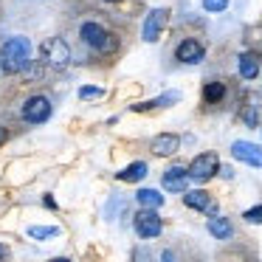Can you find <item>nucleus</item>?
I'll use <instances>...</instances> for the list:
<instances>
[{"mask_svg": "<svg viewBox=\"0 0 262 262\" xmlns=\"http://www.w3.org/2000/svg\"><path fill=\"white\" fill-rule=\"evenodd\" d=\"M74 59L88 62V59H110L119 51V34L110 29L104 20L85 14L74 26Z\"/></svg>", "mask_w": 262, "mask_h": 262, "instance_id": "f257e3e1", "label": "nucleus"}, {"mask_svg": "<svg viewBox=\"0 0 262 262\" xmlns=\"http://www.w3.org/2000/svg\"><path fill=\"white\" fill-rule=\"evenodd\" d=\"M31 68V42L23 34H12L0 46V71L6 76H20Z\"/></svg>", "mask_w": 262, "mask_h": 262, "instance_id": "f03ea898", "label": "nucleus"}, {"mask_svg": "<svg viewBox=\"0 0 262 262\" xmlns=\"http://www.w3.org/2000/svg\"><path fill=\"white\" fill-rule=\"evenodd\" d=\"M40 54H42V65L51 68L54 74L68 71V65L74 62V48H71V42L65 40V37H51V40H46L40 48Z\"/></svg>", "mask_w": 262, "mask_h": 262, "instance_id": "7ed1b4c3", "label": "nucleus"}, {"mask_svg": "<svg viewBox=\"0 0 262 262\" xmlns=\"http://www.w3.org/2000/svg\"><path fill=\"white\" fill-rule=\"evenodd\" d=\"M51 113H54V104L46 93L29 96L23 102V107H20V119H23L26 124H46V121L51 119Z\"/></svg>", "mask_w": 262, "mask_h": 262, "instance_id": "20e7f679", "label": "nucleus"}, {"mask_svg": "<svg viewBox=\"0 0 262 262\" xmlns=\"http://www.w3.org/2000/svg\"><path fill=\"white\" fill-rule=\"evenodd\" d=\"M133 228L141 239H155L164 231V220L158 217V209H144L141 206V211L133 214Z\"/></svg>", "mask_w": 262, "mask_h": 262, "instance_id": "39448f33", "label": "nucleus"}, {"mask_svg": "<svg viewBox=\"0 0 262 262\" xmlns=\"http://www.w3.org/2000/svg\"><path fill=\"white\" fill-rule=\"evenodd\" d=\"M217 169H220V161H217V155H214V152H200V155H194L192 164L186 166L189 181H194V183H206V181H211V178L217 175Z\"/></svg>", "mask_w": 262, "mask_h": 262, "instance_id": "423d86ee", "label": "nucleus"}, {"mask_svg": "<svg viewBox=\"0 0 262 262\" xmlns=\"http://www.w3.org/2000/svg\"><path fill=\"white\" fill-rule=\"evenodd\" d=\"M175 59L183 65H200L206 59V48L200 40H194V37H186V40L178 42L175 48Z\"/></svg>", "mask_w": 262, "mask_h": 262, "instance_id": "0eeeda50", "label": "nucleus"}, {"mask_svg": "<svg viewBox=\"0 0 262 262\" xmlns=\"http://www.w3.org/2000/svg\"><path fill=\"white\" fill-rule=\"evenodd\" d=\"M166 20H169V9H152V12L147 14V20H144V29H141V37L144 42H155L161 37V31H164Z\"/></svg>", "mask_w": 262, "mask_h": 262, "instance_id": "6e6552de", "label": "nucleus"}, {"mask_svg": "<svg viewBox=\"0 0 262 262\" xmlns=\"http://www.w3.org/2000/svg\"><path fill=\"white\" fill-rule=\"evenodd\" d=\"M178 149H181V136H175V133H161L149 141V152L158 155V158H169Z\"/></svg>", "mask_w": 262, "mask_h": 262, "instance_id": "1a4fd4ad", "label": "nucleus"}, {"mask_svg": "<svg viewBox=\"0 0 262 262\" xmlns=\"http://www.w3.org/2000/svg\"><path fill=\"white\" fill-rule=\"evenodd\" d=\"M183 203H186L189 209H194V211L217 214V203L211 200L209 192H203V189H186V192H183Z\"/></svg>", "mask_w": 262, "mask_h": 262, "instance_id": "9d476101", "label": "nucleus"}, {"mask_svg": "<svg viewBox=\"0 0 262 262\" xmlns=\"http://www.w3.org/2000/svg\"><path fill=\"white\" fill-rule=\"evenodd\" d=\"M231 155L237 161L248 166H262V147L259 144H251V141H234L231 144Z\"/></svg>", "mask_w": 262, "mask_h": 262, "instance_id": "9b49d317", "label": "nucleus"}, {"mask_svg": "<svg viewBox=\"0 0 262 262\" xmlns=\"http://www.w3.org/2000/svg\"><path fill=\"white\" fill-rule=\"evenodd\" d=\"M161 183H164V189L166 192H186V186H189V172L183 169V166H169V169L164 172V178H161Z\"/></svg>", "mask_w": 262, "mask_h": 262, "instance_id": "f8f14e48", "label": "nucleus"}, {"mask_svg": "<svg viewBox=\"0 0 262 262\" xmlns=\"http://www.w3.org/2000/svg\"><path fill=\"white\" fill-rule=\"evenodd\" d=\"M175 102H181V93H178V91H166V93H161V96H155V99L130 104V110H133V113H144V110H152V107H169V104H175Z\"/></svg>", "mask_w": 262, "mask_h": 262, "instance_id": "ddd939ff", "label": "nucleus"}, {"mask_svg": "<svg viewBox=\"0 0 262 262\" xmlns=\"http://www.w3.org/2000/svg\"><path fill=\"white\" fill-rule=\"evenodd\" d=\"M237 71H239V76H243L245 82L256 79V76H259V57H256L254 51L239 54V59H237Z\"/></svg>", "mask_w": 262, "mask_h": 262, "instance_id": "4468645a", "label": "nucleus"}, {"mask_svg": "<svg viewBox=\"0 0 262 262\" xmlns=\"http://www.w3.org/2000/svg\"><path fill=\"white\" fill-rule=\"evenodd\" d=\"M206 228H209V234L214 239H231L234 237V226L228 217H220V214H211L209 223H206Z\"/></svg>", "mask_w": 262, "mask_h": 262, "instance_id": "2eb2a0df", "label": "nucleus"}, {"mask_svg": "<svg viewBox=\"0 0 262 262\" xmlns=\"http://www.w3.org/2000/svg\"><path fill=\"white\" fill-rule=\"evenodd\" d=\"M147 172H149V166L144 164V161H133L130 166H124L121 172H116V181H121V183H138V181H144V178H147Z\"/></svg>", "mask_w": 262, "mask_h": 262, "instance_id": "dca6fc26", "label": "nucleus"}, {"mask_svg": "<svg viewBox=\"0 0 262 262\" xmlns=\"http://www.w3.org/2000/svg\"><path fill=\"white\" fill-rule=\"evenodd\" d=\"M226 93H228L226 82L211 79V82H206V85H203V102L206 104H220L223 99H226Z\"/></svg>", "mask_w": 262, "mask_h": 262, "instance_id": "f3484780", "label": "nucleus"}, {"mask_svg": "<svg viewBox=\"0 0 262 262\" xmlns=\"http://www.w3.org/2000/svg\"><path fill=\"white\" fill-rule=\"evenodd\" d=\"M136 200H138V206H144V209H161V206H164V194L155 192V189H138Z\"/></svg>", "mask_w": 262, "mask_h": 262, "instance_id": "a211bd4d", "label": "nucleus"}, {"mask_svg": "<svg viewBox=\"0 0 262 262\" xmlns=\"http://www.w3.org/2000/svg\"><path fill=\"white\" fill-rule=\"evenodd\" d=\"M57 234H59L57 226H31L29 228V237H34V239H48V237H57Z\"/></svg>", "mask_w": 262, "mask_h": 262, "instance_id": "6ab92c4d", "label": "nucleus"}, {"mask_svg": "<svg viewBox=\"0 0 262 262\" xmlns=\"http://www.w3.org/2000/svg\"><path fill=\"white\" fill-rule=\"evenodd\" d=\"M203 9L209 14H220V12L228 9V0H203Z\"/></svg>", "mask_w": 262, "mask_h": 262, "instance_id": "aec40b11", "label": "nucleus"}, {"mask_svg": "<svg viewBox=\"0 0 262 262\" xmlns=\"http://www.w3.org/2000/svg\"><path fill=\"white\" fill-rule=\"evenodd\" d=\"M243 220H245V223H254V226H259V223H262V206L245 209V211H243Z\"/></svg>", "mask_w": 262, "mask_h": 262, "instance_id": "412c9836", "label": "nucleus"}, {"mask_svg": "<svg viewBox=\"0 0 262 262\" xmlns=\"http://www.w3.org/2000/svg\"><path fill=\"white\" fill-rule=\"evenodd\" d=\"M102 96V88H79V99H96Z\"/></svg>", "mask_w": 262, "mask_h": 262, "instance_id": "4be33fe9", "label": "nucleus"}, {"mask_svg": "<svg viewBox=\"0 0 262 262\" xmlns=\"http://www.w3.org/2000/svg\"><path fill=\"white\" fill-rule=\"evenodd\" d=\"M243 119H245V124H248V127H256V110H248Z\"/></svg>", "mask_w": 262, "mask_h": 262, "instance_id": "5701e85b", "label": "nucleus"}, {"mask_svg": "<svg viewBox=\"0 0 262 262\" xmlns=\"http://www.w3.org/2000/svg\"><path fill=\"white\" fill-rule=\"evenodd\" d=\"M6 141H9V127H6V124H0V147H3Z\"/></svg>", "mask_w": 262, "mask_h": 262, "instance_id": "b1692460", "label": "nucleus"}, {"mask_svg": "<svg viewBox=\"0 0 262 262\" xmlns=\"http://www.w3.org/2000/svg\"><path fill=\"white\" fill-rule=\"evenodd\" d=\"M217 172H220L223 178H234V169H231V166H220Z\"/></svg>", "mask_w": 262, "mask_h": 262, "instance_id": "393cba45", "label": "nucleus"}, {"mask_svg": "<svg viewBox=\"0 0 262 262\" xmlns=\"http://www.w3.org/2000/svg\"><path fill=\"white\" fill-rule=\"evenodd\" d=\"M46 206H48V209H57V203H54V198H51V194H46Z\"/></svg>", "mask_w": 262, "mask_h": 262, "instance_id": "a878e982", "label": "nucleus"}, {"mask_svg": "<svg viewBox=\"0 0 262 262\" xmlns=\"http://www.w3.org/2000/svg\"><path fill=\"white\" fill-rule=\"evenodd\" d=\"M9 254V248H6V245H0V256H6Z\"/></svg>", "mask_w": 262, "mask_h": 262, "instance_id": "bb28decb", "label": "nucleus"}, {"mask_svg": "<svg viewBox=\"0 0 262 262\" xmlns=\"http://www.w3.org/2000/svg\"><path fill=\"white\" fill-rule=\"evenodd\" d=\"M104 3H110V6H113V3H121V0H104Z\"/></svg>", "mask_w": 262, "mask_h": 262, "instance_id": "cd10ccee", "label": "nucleus"}, {"mask_svg": "<svg viewBox=\"0 0 262 262\" xmlns=\"http://www.w3.org/2000/svg\"><path fill=\"white\" fill-rule=\"evenodd\" d=\"M37 3H48V0H37Z\"/></svg>", "mask_w": 262, "mask_h": 262, "instance_id": "c85d7f7f", "label": "nucleus"}]
</instances>
